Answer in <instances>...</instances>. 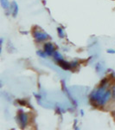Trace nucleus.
<instances>
[{"instance_id":"f257e3e1","label":"nucleus","mask_w":115,"mask_h":130,"mask_svg":"<svg viewBox=\"0 0 115 130\" xmlns=\"http://www.w3.org/2000/svg\"><path fill=\"white\" fill-rule=\"evenodd\" d=\"M106 86H100V88H98L97 89L93 90L90 95V101L93 104H95V105H99L100 101L101 100L102 96H103L104 93L106 90Z\"/></svg>"},{"instance_id":"9d476101","label":"nucleus","mask_w":115,"mask_h":130,"mask_svg":"<svg viewBox=\"0 0 115 130\" xmlns=\"http://www.w3.org/2000/svg\"><path fill=\"white\" fill-rule=\"evenodd\" d=\"M36 54L38 55L40 57H43V58H46L47 57V54L45 53V51L43 50V51H42V50H37L36 51Z\"/></svg>"},{"instance_id":"4468645a","label":"nucleus","mask_w":115,"mask_h":130,"mask_svg":"<svg viewBox=\"0 0 115 130\" xmlns=\"http://www.w3.org/2000/svg\"><path fill=\"white\" fill-rule=\"evenodd\" d=\"M106 78L103 79V80L101 81V83H100V86H104V85H106Z\"/></svg>"},{"instance_id":"423d86ee","label":"nucleus","mask_w":115,"mask_h":130,"mask_svg":"<svg viewBox=\"0 0 115 130\" xmlns=\"http://www.w3.org/2000/svg\"><path fill=\"white\" fill-rule=\"evenodd\" d=\"M10 11L12 13V16L14 18H16L18 13V5L16 4V1H13L11 3V5H10Z\"/></svg>"},{"instance_id":"2eb2a0df","label":"nucleus","mask_w":115,"mask_h":130,"mask_svg":"<svg viewBox=\"0 0 115 130\" xmlns=\"http://www.w3.org/2000/svg\"><path fill=\"white\" fill-rule=\"evenodd\" d=\"M18 102L21 105H26V102L25 101H21V100H18Z\"/></svg>"},{"instance_id":"1a4fd4ad","label":"nucleus","mask_w":115,"mask_h":130,"mask_svg":"<svg viewBox=\"0 0 115 130\" xmlns=\"http://www.w3.org/2000/svg\"><path fill=\"white\" fill-rule=\"evenodd\" d=\"M54 59H55V61H56V62H60V61L63 60V56H62V55L61 53H59V52L57 51V50H55V53H54Z\"/></svg>"},{"instance_id":"0eeeda50","label":"nucleus","mask_w":115,"mask_h":130,"mask_svg":"<svg viewBox=\"0 0 115 130\" xmlns=\"http://www.w3.org/2000/svg\"><path fill=\"white\" fill-rule=\"evenodd\" d=\"M57 63L61 67V68H62L63 70H70V69H71V64L69 63V62H66V61H64V60L60 61V62H58Z\"/></svg>"},{"instance_id":"dca6fc26","label":"nucleus","mask_w":115,"mask_h":130,"mask_svg":"<svg viewBox=\"0 0 115 130\" xmlns=\"http://www.w3.org/2000/svg\"><path fill=\"white\" fill-rule=\"evenodd\" d=\"M106 52H107V53H109V54H114L115 50H106Z\"/></svg>"},{"instance_id":"6e6552de","label":"nucleus","mask_w":115,"mask_h":130,"mask_svg":"<svg viewBox=\"0 0 115 130\" xmlns=\"http://www.w3.org/2000/svg\"><path fill=\"white\" fill-rule=\"evenodd\" d=\"M0 4L5 10H10V4L9 3V0H0Z\"/></svg>"},{"instance_id":"f03ea898","label":"nucleus","mask_w":115,"mask_h":130,"mask_svg":"<svg viewBox=\"0 0 115 130\" xmlns=\"http://www.w3.org/2000/svg\"><path fill=\"white\" fill-rule=\"evenodd\" d=\"M32 34H33L34 38L35 39V41L38 42V43H41V42L47 40L49 37V35H48L47 33L43 32V31H41V30H35V29H34V30H33Z\"/></svg>"},{"instance_id":"20e7f679","label":"nucleus","mask_w":115,"mask_h":130,"mask_svg":"<svg viewBox=\"0 0 115 130\" xmlns=\"http://www.w3.org/2000/svg\"><path fill=\"white\" fill-rule=\"evenodd\" d=\"M111 96H112V91H111V90H106V92L104 93L103 96H102L101 100L100 101L99 106H101V107L105 106L106 104L109 102V100L111 99Z\"/></svg>"},{"instance_id":"39448f33","label":"nucleus","mask_w":115,"mask_h":130,"mask_svg":"<svg viewBox=\"0 0 115 130\" xmlns=\"http://www.w3.org/2000/svg\"><path fill=\"white\" fill-rule=\"evenodd\" d=\"M43 50L45 51V53L47 54L48 56H53L54 53L55 51V46L53 45L52 43H46L44 46H43Z\"/></svg>"},{"instance_id":"7ed1b4c3","label":"nucleus","mask_w":115,"mask_h":130,"mask_svg":"<svg viewBox=\"0 0 115 130\" xmlns=\"http://www.w3.org/2000/svg\"><path fill=\"white\" fill-rule=\"evenodd\" d=\"M17 119H18V122L21 126L22 128H24L28 124V115H27L23 110L18 111V115H17Z\"/></svg>"},{"instance_id":"f8f14e48","label":"nucleus","mask_w":115,"mask_h":130,"mask_svg":"<svg viewBox=\"0 0 115 130\" xmlns=\"http://www.w3.org/2000/svg\"><path fill=\"white\" fill-rule=\"evenodd\" d=\"M112 99L115 101V86L112 87Z\"/></svg>"},{"instance_id":"9b49d317","label":"nucleus","mask_w":115,"mask_h":130,"mask_svg":"<svg viewBox=\"0 0 115 130\" xmlns=\"http://www.w3.org/2000/svg\"><path fill=\"white\" fill-rule=\"evenodd\" d=\"M57 32H58V35H59V37H61V38H63L64 37V31L63 30H62V28H60V27H58L57 28Z\"/></svg>"},{"instance_id":"ddd939ff","label":"nucleus","mask_w":115,"mask_h":130,"mask_svg":"<svg viewBox=\"0 0 115 130\" xmlns=\"http://www.w3.org/2000/svg\"><path fill=\"white\" fill-rule=\"evenodd\" d=\"M70 64H71V68H75L78 65V62H73Z\"/></svg>"}]
</instances>
